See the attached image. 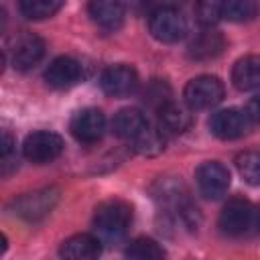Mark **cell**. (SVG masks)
<instances>
[{
    "mask_svg": "<svg viewBox=\"0 0 260 260\" xmlns=\"http://www.w3.org/2000/svg\"><path fill=\"white\" fill-rule=\"evenodd\" d=\"M63 6V2L59 0H22L18 4L20 12L30 18V20H41V18H49L53 16L59 8Z\"/></svg>",
    "mask_w": 260,
    "mask_h": 260,
    "instance_id": "obj_23",
    "label": "cell"
},
{
    "mask_svg": "<svg viewBox=\"0 0 260 260\" xmlns=\"http://www.w3.org/2000/svg\"><path fill=\"white\" fill-rule=\"evenodd\" d=\"M236 167L240 177L250 185H260V152L244 150L236 158Z\"/></svg>",
    "mask_w": 260,
    "mask_h": 260,
    "instance_id": "obj_22",
    "label": "cell"
},
{
    "mask_svg": "<svg viewBox=\"0 0 260 260\" xmlns=\"http://www.w3.org/2000/svg\"><path fill=\"white\" fill-rule=\"evenodd\" d=\"M144 102H148L150 106H154L156 112H158L165 104L171 102V91H169V87H167L165 83L154 81V83H150L148 89L144 91Z\"/></svg>",
    "mask_w": 260,
    "mask_h": 260,
    "instance_id": "obj_25",
    "label": "cell"
},
{
    "mask_svg": "<svg viewBox=\"0 0 260 260\" xmlns=\"http://www.w3.org/2000/svg\"><path fill=\"white\" fill-rule=\"evenodd\" d=\"M230 179L232 177H230L228 167L217 160H205L195 171V181H197L199 193L205 199H219L221 195H225V191L230 187Z\"/></svg>",
    "mask_w": 260,
    "mask_h": 260,
    "instance_id": "obj_8",
    "label": "cell"
},
{
    "mask_svg": "<svg viewBox=\"0 0 260 260\" xmlns=\"http://www.w3.org/2000/svg\"><path fill=\"white\" fill-rule=\"evenodd\" d=\"M81 79H83V67L73 57H57L45 69V81L57 89L71 87Z\"/></svg>",
    "mask_w": 260,
    "mask_h": 260,
    "instance_id": "obj_12",
    "label": "cell"
},
{
    "mask_svg": "<svg viewBox=\"0 0 260 260\" xmlns=\"http://www.w3.org/2000/svg\"><path fill=\"white\" fill-rule=\"evenodd\" d=\"M63 138L51 130H37L24 138L22 154L35 165H45L55 160L63 152Z\"/></svg>",
    "mask_w": 260,
    "mask_h": 260,
    "instance_id": "obj_7",
    "label": "cell"
},
{
    "mask_svg": "<svg viewBox=\"0 0 260 260\" xmlns=\"http://www.w3.org/2000/svg\"><path fill=\"white\" fill-rule=\"evenodd\" d=\"M69 130L79 142L91 144L102 138V134L106 130V116L98 108H83L73 114Z\"/></svg>",
    "mask_w": 260,
    "mask_h": 260,
    "instance_id": "obj_10",
    "label": "cell"
},
{
    "mask_svg": "<svg viewBox=\"0 0 260 260\" xmlns=\"http://www.w3.org/2000/svg\"><path fill=\"white\" fill-rule=\"evenodd\" d=\"M132 148L142 156H156L165 150V136L160 130H154L148 126L142 134H138L132 140Z\"/></svg>",
    "mask_w": 260,
    "mask_h": 260,
    "instance_id": "obj_20",
    "label": "cell"
},
{
    "mask_svg": "<svg viewBox=\"0 0 260 260\" xmlns=\"http://www.w3.org/2000/svg\"><path fill=\"white\" fill-rule=\"evenodd\" d=\"M91 20L106 28V30H116L122 26L124 22V6L120 2H112V0H95L89 2L87 6Z\"/></svg>",
    "mask_w": 260,
    "mask_h": 260,
    "instance_id": "obj_16",
    "label": "cell"
},
{
    "mask_svg": "<svg viewBox=\"0 0 260 260\" xmlns=\"http://www.w3.org/2000/svg\"><path fill=\"white\" fill-rule=\"evenodd\" d=\"M250 128V118L246 114V110H238V108H228V110H219L209 118V130L213 136L221 138V140H234L242 134H246Z\"/></svg>",
    "mask_w": 260,
    "mask_h": 260,
    "instance_id": "obj_9",
    "label": "cell"
},
{
    "mask_svg": "<svg viewBox=\"0 0 260 260\" xmlns=\"http://www.w3.org/2000/svg\"><path fill=\"white\" fill-rule=\"evenodd\" d=\"M148 128L146 116L138 110V108H124L120 110L114 120H112V132L118 138H126V140H134L138 134H142Z\"/></svg>",
    "mask_w": 260,
    "mask_h": 260,
    "instance_id": "obj_14",
    "label": "cell"
},
{
    "mask_svg": "<svg viewBox=\"0 0 260 260\" xmlns=\"http://www.w3.org/2000/svg\"><path fill=\"white\" fill-rule=\"evenodd\" d=\"M246 114H248L250 122L260 124V95H254V98L248 102V106H246Z\"/></svg>",
    "mask_w": 260,
    "mask_h": 260,
    "instance_id": "obj_26",
    "label": "cell"
},
{
    "mask_svg": "<svg viewBox=\"0 0 260 260\" xmlns=\"http://www.w3.org/2000/svg\"><path fill=\"white\" fill-rule=\"evenodd\" d=\"M225 87L215 75H197L185 85V104L191 110H207L223 100Z\"/></svg>",
    "mask_w": 260,
    "mask_h": 260,
    "instance_id": "obj_6",
    "label": "cell"
},
{
    "mask_svg": "<svg viewBox=\"0 0 260 260\" xmlns=\"http://www.w3.org/2000/svg\"><path fill=\"white\" fill-rule=\"evenodd\" d=\"M126 256L130 260H165L167 252L158 242L150 238H136L128 244Z\"/></svg>",
    "mask_w": 260,
    "mask_h": 260,
    "instance_id": "obj_19",
    "label": "cell"
},
{
    "mask_svg": "<svg viewBox=\"0 0 260 260\" xmlns=\"http://www.w3.org/2000/svg\"><path fill=\"white\" fill-rule=\"evenodd\" d=\"M100 254H102L100 240L89 234L71 236L59 248L61 260H98Z\"/></svg>",
    "mask_w": 260,
    "mask_h": 260,
    "instance_id": "obj_13",
    "label": "cell"
},
{
    "mask_svg": "<svg viewBox=\"0 0 260 260\" xmlns=\"http://www.w3.org/2000/svg\"><path fill=\"white\" fill-rule=\"evenodd\" d=\"M256 14H258V4L252 0L221 2V18H228L234 22H246V20H252Z\"/></svg>",
    "mask_w": 260,
    "mask_h": 260,
    "instance_id": "obj_21",
    "label": "cell"
},
{
    "mask_svg": "<svg viewBox=\"0 0 260 260\" xmlns=\"http://www.w3.org/2000/svg\"><path fill=\"white\" fill-rule=\"evenodd\" d=\"M195 12H197V20L201 24L211 26V24H215L221 18V2H215V0L199 2L195 6Z\"/></svg>",
    "mask_w": 260,
    "mask_h": 260,
    "instance_id": "obj_24",
    "label": "cell"
},
{
    "mask_svg": "<svg viewBox=\"0 0 260 260\" xmlns=\"http://www.w3.org/2000/svg\"><path fill=\"white\" fill-rule=\"evenodd\" d=\"M57 201H59V189L45 187V189H37V191L18 195L16 199H12L10 209L14 215H18L26 221H39L53 211Z\"/></svg>",
    "mask_w": 260,
    "mask_h": 260,
    "instance_id": "obj_5",
    "label": "cell"
},
{
    "mask_svg": "<svg viewBox=\"0 0 260 260\" xmlns=\"http://www.w3.org/2000/svg\"><path fill=\"white\" fill-rule=\"evenodd\" d=\"M100 85L108 95H114V98L130 95L138 85V73L134 67L124 65V63L112 65L102 73Z\"/></svg>",
    "mask_w": 260,
    "mask_h": 260,
    "instance_id": "obj_11",
    "label": "cell"
},
{
    "mask_svg": "<svg viewBox=\"0 0 260 260\" xmlns=\"http://www.w3.org/2000/svg\"><path fill=\"white\" fill-rule=\"evenodd\" d=\"M258 228H260V209H258Z\"/></svg>",
    "mask_w": 260,
    "mask_h": 260,
    "instance_id": "obj_27",
    "label": "cell"
},
{
    "mask_svg": "<svg viewBox=\"0 0 260 260\" xmlns=\"http://www.w3.org/2000/svg\"><path fill=\"white\" fill-rule=\"evenodd\" d=\"M225 47V39L221 32L217 30H211V28H205L201 30L189 45V57L191 59H197V61H207V59H213L217 57Z\"/></svg>",
    "mask_w": 260,
    "mask_h": 260,
    "instance_id": "obj_17",
    "label": "cell"
},
{
    "mask_svg": "<svg viewBox=\"0 0 260 260\" xmlns=\"http://www.w3.org/2000/svg\"><path fill=\"white\" fill-rule=\"evenodd\" d=\"M45 55V43L39 35L30 30H20L12 35L6 43V57L14 69H30L35 67Z\"/></svg>",
    "mask_w": 260,
    "mask_h": 260,
    "instance_id": "obj_3",
    "label": "cell"
},
{
    "mask_svg": "<svg viewBox=\"0 0 260 260\" xmlns=\"http://www.w3.org/2000/svg\"><path fill=\"white\" fill-rule=\"evenodd\" d=\"M132 221V207L122 199H106L93 211V230L98 240L118 242L124 238Z\"/></svg>",
    "mask_w": 260,
    "mask_h": 260,
    "instance_id": "obj_1",
    "label": "cell"
},
{
    "mask_svg": "<svg viewBox=\"0 0 260 260\" xmlns=\"http://www.w3.org/2000/svg\"><path fill=\"white\" fill-rule=\"evenodd\" d=\"M191 108L189 106H183V104H177V102H169L165 104L160 110H158V122H160V128L171 132V134H181L185 130H189L191 126Z\"/></svg>",
    "mask_w": 260,
    "mask_h": 260,
    "instance_id": "obj_18",
    "label": "cell"
},
{
    "mask_svg": "<svg viewBox=\"0 0 260 260\" xmlns=\"http://www.w3.org/2000/svg\"><path fill=\"white\" fill-rule=\"evenodd\" d=\"M219 228L228 236H246L258 228V209L248 199L234 197L219 213Z\"/></svg>",
    "mask_w": 260,
    "mask_h": 260,
    "instance_id": "obj_2",
    "label": "cell"
},
{
    "mask_svg": "<svg viewBox=\"0 0 260 260\" xmlns=\"http://www.w3.org/2000/svg\"><path fill=\"white\" fill-rule=\"evenodd\" d=\"M232 81L240 91L260 89V55H246L236 61Z\"/></svg>",
    "mask_w": 260,
    "mask_h": 260,
    "instance_id": "obj_15",
    "label": "cell"
},
{
    "mask_svg": "<svg viewBox=\"0 0 260 260\" xmlns=\"http://www.w3.org/2000/svg\"><path fill=\"white\" fill-rule=\"evenodd\" d=\"M187 18L175 6H158L148 16V30L160 43H177L187 35Z\"/></svg>",
    "mask_w": 260,
    "mask_h": 260,
    "instance_id": "obj_4",
    "label": "cell"
}]
</instances>
